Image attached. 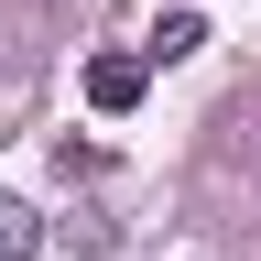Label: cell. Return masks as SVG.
<instances>
[{
    "label": "cell",
    "instance_id": "obj_1",
    "mask_svg": "<svg viewBox=\"0 0 261 261\" xmlns=\"http://www.w3.org/2000/svg\"><path fill=\"white\" fill-rule=\"evenodd\" d=\"M142 87H152V65H142V55H98V65H87V109H109V120H120V109H142Z\"/></svg>",
    "mask_w": 261,
    "mask_h": 261
},
{
    "label": "cell",
    "instance_id": "obj_3",
    "mask_svg": "<svg viewBox=\"0 0 261 261\" xmlns=\"http://www.w3.org/2000/svg\"><path fill=\"white\" fill-rule=\"evenodd\" d=\"M196 44H207L196 11H163V22H152V65H174V55H196Z\"/></svg>",
    "mask_w": 261,
    "mask_h": 261
},
{
    "label": "cell",
    "instance_id": "obj_2",
    "mask_svg": "<svg viewBox=\"0 0 261 261\" xmlns=\"http://www.w3.org/2000/svg\"><path fill=\"white\" fill-rule=\"evenodd\" d=\"M22 250H44V207L33 196H0V261H22Z\"/></svg>",
    "mask_w": 261,
    "mask_h": 261
}]
</instances>
